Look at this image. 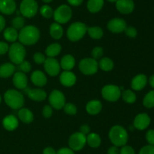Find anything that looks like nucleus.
Masks as SVG:
<instances>
[{"instance_id":"a19ab883","label":"nucleus","mask_w":154,"mask_h":154,"mask_svg":"<svg viewBox=\"0 0 154 154\" xmlns=\"http://www.w3.org/2000/svg\"><path fill=\"white\" fill-rule=\"evenodd\" d=\"M45 60H46V57H45V54L41 52H36L33 55V60L37 64H43Z\"/></svg>"},{"instance_id":"b1692460","label":"nucleus","mask_w":154,"mask_h":154,"mask_svg":"<svg viewBox=\"0 0 154 154\" xmlns=\"http://www.w3.org/2000/svg\"><path fill=\"white\" fill-rule=\"evenodd\" d=\"M102 109V104L99 100H92L86 106V110L90 115H97Z\"/></svg>"},{"instance_id":"ea45409f","label":"nucleus","mask_w":154,"mask_h":154,"mask_svg":"<svg viewBox=\"0 0 154 154\" xmlns=\"http://www.w3.org/2000/svg\"><path fill=\"white\" fill-rule=\"evenodd\" d=\"M103 54H104L103 48H102V47H99V46L95 47V48L93 49V51H92V53H91L93 58L96 60H97L98 59H100L101 57H102V55H103Z\"/></svg>"},{"instance_id":"09e8293b","label":"nucleus","mask_w":154,"mask_h":154,"mask_svg":"<svg viewBox=\"0 0 154 154\" xmlns=\"http://www.w3.org/2000/svg\"><path fill=\"white\" fill-rule=\"evenodd\" d=\"M57 154H75V152H74V151L71 148L63 147L59 149Z\"/></svg>"},{"instance_id":"c9c22d12","label":"nucleus","mask_w":154,"mask_h":154,"mask_svg":"<svg viewBox=\"0 0 154 154\" xmlns=\"http://www.w3.org/2000/svg\"><path fill=\"white\" fill-rule=\"evenodd\" d=\"M12 27L16 29L17 30H20L23 27H25V19L23 17L17 16L15 17L11 21Z\"/></svg>"},{"instance_id":"8fccbe9b","label":"nucleus","mask_w":154,"mask_h":154,"mask_svg":"<svg viewBox=\"0 0 154 154\" xmlns=\"http://www.w3.org/2000/svg\"><path fill=\"white\" fill-rule=\"evenodd\" d=\"M80 132L84 134V135L87 136L90 133V128L89 125H82L80 127Z\"/></svg>"},{"instance_id":"2f4dec72","label":"nucleus","mask_w":154,"mask_h":154,"mask_svg":"<svg viewBox=\"0 0 154 154\" xmlns=\"http://www.w3.org/2000/svg\"><path fill=\"white\" fill-rule=\"evenodd\" d=\"M114 62L109 57H103L99 62V67L105 72H109L114 68Z\"/></svg>"},{"instance_id":"c03bdc74","label":"nucleus","mask_w":154,"mask_h":154,"mask_svg":"<svg viewBox=\"0 0 154 154\" xmlns=\"http://www.w3.org/2000/svg\"><path fill=\"white\" fill-rule=\"evenodd\" d=\"M42 115L45 118L48 119L53 115V108L51 105H45L42 110Z\"/></svg>"},{"instance_id":"ddd939ff","label":"nucleus","mask_w":154,"mask_h":154,"mask_svg":"<svg viewBox=\"0 0 154 154\" xmlns=\"http://www.w3.org/2000/svg\"><path fill=\"white\" fill-rule=\"evenodd\" d=\"M108 29L109 31L114 33H120L125 31L126 27V22L122 18H113L108 23Z\"/></svg>"},{"instance_id":"c756f323","label":"nucleus","mask_w":154,"mask_h":154,"mask_svg":"<svg viewBox=\"0 0 154 154\" xmlns=\"http://www.w3.org/2000/svg\"><path fill=\"white\" fill-rule=\"evenodd\" d=\"M104 5V0H88L87 7L91 13H97Z\"/></svg>"},{"instance_id":"f3484780","label":"nucleus","mask_w":154,"mask_h":154,"mask_svg":"<svg viewBox=\"0 0 154 154\" xmlns=\"http://www.w3.org/2000/svg\"><path fill=\"white\" fill-rule=\"evenodd\" d=\"M13 84L17 89L23 90L27 87L28 85V78L24 72L18 71L14 72L13 76Z\"/></svg>"},{"instance_id":"864d4df0","label":"nucleus","mask_w":154,"mask_h":154,"mask_svg":"<svg viewBox=\"0 0 154 154\" xmlns=\"http://www.w3.org/2000/svg\"><path fill=\"white\" fill-rule=\"evenodd\" d=\"M5 19L4 18V17L0 15V33L2 31L5 30Z\"/></svg>"},{"instance_id":"a878e982","label":"nucleus","mask_w":154,"mask_h":154,"mask_svg":"<svg viewBox=\"0 0 154 154\" xmlns=\"http://www.w3.org/2000/svg\"><path fill=\"white\" fill-rule=\"evenodd\" d=\"M18 118L23 123L29 124L34 119V116H33V113L31 110L27 108L22 107L18 111Z\"/></svg>"},{"instance_id":"473e14b6","label":"nucleus","mask_w":154,"mask_h":154,"mask_svg":"<svg viewBox=\"0 0 154 154\" xmlns=\"http://www.w3.org/2000/svg\"><path fill=\"white\" fill-rule=\"evenodd\" d=\"M89 36L93 39H100L104 35L103 30L99 27H90L87 28Z\"/></svg>"},{"instance_id":"f257e3e1","label":"nucleus","mask_w":154,"mask_h":154,"mask_svg":"<svg viewBox=\"0 0 154 154\" xmlns=\"http://www.w3.org/2000/svg\"><path fill=\"white\" fill-rule=\"evenodd\" d=\"M40 39V31L33 25H28L23 27L18 34V39L23 45H33Z\"/></svg>"},{"instance_id":"7ed1b4c3","label":"nucleus","mask_w":154,"mask_h":154,"mask_svg":"<svg viewBox=\"0 0 154 154\" xmlns=\"http://www.w3.org/2000/svg\"><path fill=\"white\" fill-rule=\"evenodd\" d=\"M109 139L114 146H123L127 143L129 135L123 126L116 125L110 129Z\"/></svg>"},{"instance_id":"79ce46f5","label":"nucleus","mask_w":154,"mask_h":154,"mask_svg":"<svg viewBox=\"0 0 154 154\" xmlns=\"http://www.w3.org/2000/svg\"><path fill=\"white\" fill-rule=\"evenodd\" d=\"M125 33H126V36L129 38H135L138 35V31H137L136 29L134 27H126V30H125Z\"/></svg>"},{"instance_id":"4468645a","label":"nucleus","mask_w":154,"mask_h":154,"mask_svg":"<svg viewBox=\"0 0 154 154\" xmlns=\"http://www.w3.org/2000/svg\"><path fill=\"white\" fill-rule=\"evenodd\" d=\"M151 119L150 117L145 113H141L135 116L133 122V126L136 129L143 131L147 128L150 125Z\"/></svg>"},{"instance_id":"2eb2a0df","label":"nucleus","mask_w":154,"mask_h":154,"mask_svg":"<svg viewBox=\"0 0 154 154\" xmlns=\"http://www.w3.org/2000/svg\"><path fill=\"white\" fill-rule=\"evenodd\" d=\"M25 93L28 96L29 98L34 101H37V102H40V101H43L46 99L47 98V93L45 90L41 88H26L23 89Z\"/></svg>"},{"instance_id":"dca6fc26","label":"nucleus","mask_w":154,"mask_h":154,"mask_svg":"<svg viewBox=\"0 0 154 154\" xmlns=\"http://www.w3.org/2000/svg\"><path fill=\"white\" fill-rule=\"evenodd\" d=\"M116 8L120 13L129 14L135 9V3L133 0H117L116 2Z\"/></svg>"},{"instance_id":"4be33fe9","label":"nucleus","mask_w":154,"mask_h":154,"mask_svg":"<svg viewBox=\"0 0 154 154\" xmlns=\"http://www.w3.org/2000/svg\"><path fill=\"white\" fill-rule=\"evenodd\" d=\"M2 125L7 131H12L17 128L19 122L14 115H8L3 119Z\"/></svg>"},{"instance_id":"bf43d9fd","label":"nucleus","mask_w":154,"mask_h":154,"mask_svg":"<svg viewBox=\"0 0 154 154\" xmlns=\"http://www.w3.org/2000/svg\"><path fill=\"white\" fill-rule=\"evenodd\" d=\"M1 102H2V97L1 95H0V104H1Z\"/></svg>"},{"instance_id":"9d476101","label":"nucleus","mask_w":154,"mask_h":154,"mask_svg":"<svg viewBox=\"0 0 154 154\" xmlns=\"http://www.w3.org/2000/svg\"><path fill=\"white\" fill-rule=\"evenodd\" d=\"M87 143V136L80 131L75 132L69 139V148L73 151H79L84 147Z\"/></svg>"},{"instance_id":"39448f33","label":"nucleus","mask_w":154,"mask_h":154,"mask_svg":"<svg viewBox=\"0 0 154 154\" xmlns=\"http://www.w3.org/2000/svg\"><path fill=\"white\" fill-rule=\"evenodd\" d=\"M87 33V27L82 22H75L68 28L66 35L68 39L72 42L81 40Z\"/></svg>"},{"instance_id":"5fc2aeb1","label":"nucleus","mask_w":154,"mask_h":154,"mask_svg":"<svg viewBox=\"0 0 154 154\" xmlns=\"http://www.w3.org/2000/svg\"><path fill=\"white\" fill-rule=\"evenodd\" d=\"M68 2L73 6H78L83 2V0H67Z\"/></svg>"},{"instance_id":"9b49d317","label":"nucleus","mask_w":154,"mask_h":154,"mask_svg":"<svg viewBox=\"0 0 154 154\" xmlns=\"http://www.w3.org/2000/svg\"><path fill=\"white\" fill-rule=\"evenodd\" d=\"M48 101L52 108L56 109V110H61L66 104V98H65L64 94L57 89L53 90L51 92Z\"/></svg>"},{"instance_id":"e433bc0d","label":"nucleus","mask_w":154,"mask_h":154,"mask_svg":"<svg viewBox=\"0 0 154 154\" xmlns=\"http://www.w3.org/2000/svg\"><path fill=\"white\" fill-rule=\"evenodd\" d=\"M40 13L42 17L47 18V19H50L54 16V11H53L52 8L48 5L42 6V8H40Z\"/></svg>"},{"instance_id":"5701e85b","label":"nucleus","mask_w":154,"mask_h":154,"mask_svg":"<svg viewBox=\"0 0 154 154\" xmlns=\"http://www.w3.org/2000/svg\"><path fill=\"white\" fill-rule=\"evenodd\" d=\"M16 70V66L12 63H5L0 66V77L7 79L14 75Z\"/></svg>"},{"instance_id":"393cba45","label":"nucleus","mask_w":154,"mask_h":154,"mask_svg":"<svg viewBox=\"0 0 154 154\" xmlns=\"http://www.w3.org/2000/svg\"><path fill=\"white\" fill-rule=\"evenodd\" d=\"M60 66L66 71H71L75 66V59L71 54H66L60 60Z\"/></svg>"},{"instance_id":"412c9836","label":"nucleus","mask_w":154,"mask_h":154,"mask_svg":"<svg viewBox=\"0 0 154 154\" xmlns=\"http://www.w3.org/2000/svg\"><path fill=\"white\" fill-rule=\"evenodd\" d=\"M14 0H0V12L6 15L12 14L16 11Z\"/></svg>"},{"instance_id":"c85d7f7f","label":"nucleus","mask_w":154,"mask_h":154,"mask_svg":"<svg viewBox=\"0 0 154 154\" xmlns=\"http://www.w3.org/2000/svg\"><path fill=\"white\" fill-rule=\"evenodd\" d=\"M62 51V46L59 43H52L45 49V54L48 57H54L59 55Z\"/></svg>"},{"instance_id":"3c124183","label":"nucleus","mask_w":154,"mask_h":154,"mask_svg":"<svg viewBox=\"0 0 154 154\" xmlns=\"http://www.w3.org/2000/svg\"><path fill=\"white\" fill-rule=\"evenodd\" d=\"M120 153V150H119L118 146H112L108 149V154H119Z\"/></svg>"},{"instance_id":"cd10ccee","label":"nucleus","mask_w":154,"mask_h":154,"mask_svg":"<svg viewBox=\"0 0 154 154\" xmlns=\"http://www.w3.org/2000/svg\"><path fill=\"white\" fill-rule=\"evenodd\" d=\"M50 35L54 39H60L63 36V29L58 23H53L50 27Z\"/></svg>"},{"instance_id":"7c9ffc66","label":"nucleus","mask_w":154,"mask_h":154,"mask_svg":"<svg viewBox=\"0 0 154 154\" xmlns=\"http://www.w3.org/2000/svg\"><path fill=\"white\" fill-rule=\"evenodd\" d=\"M101 140L100 136L96 133H90L87 135V143L92 148H97L100 146Z\"/></svg>"},{"instance_id":"a18cd8bd","label":"nucleus","mask_w":154,"mask_h":154,"mask_svg":"<svg viewBox=\"0 0 154 154\" xmlns=\"http://www.w3.org/2000/svg\"><path fill=\"white\" fill-rule=\"evenodd\" d=\"M120 154H135V149L131 146L124 145L120 150Z\"/></svg>"},{"instance_id":"13d9d810","label":"nucleus","mask_w":154,"mask_h":154,"mask_svg":"<svg viewBox=\"0 0 154 154\" xmlns=\"http://www.w3.org/2000/svg\"><path fill=\"white\" fill-rule=\"evenodd\" d=\"M109 2H111V3H114V2H116L117 1V0H108Z\"/></svg>"},{"instance_id":"58836bf2","label":"nucleus","mask_w":154,"mask_h":154,"mask_svg":"<svg viewBox=\"0 0 154 154\" xmlns=\"http://www.w3.org/2000/svg\"><path fill=\"white\" fill-rule=\"evenodd\" d=\"M18 68H19L20 72H24V73H27V72H29L31 71L32 65L29 62L24 60L20 64H18Z\"/></svg>"},{"instance_id":"6e6552de","label":"nucleus","mask_w":154,"mask_h":154,"mask_svg":"<svg viewBox=\"0 0 154 154\" xmlns=\"http://www.w3.org/2000/svg\"><path fill=\"white\" fill-rule=\"evenodd\" d=\"M79 69L84 75H93L99 69V63L93 57H86L80 61Z\"/></svg>"},{"instance_id":"423d86ee","label":"nucleus","mask_w":154,"mask_h":154,"mask_svg":"<svg viewBox=\"0 0 154 154\" xmlns=\"http://www.w3.org/2000/svg\"><path fill=\"white\" fill-rule=\"evenodd\" d=\"M54 18L57 23L60 24H66L72 17V10L67 5L59 6L54 11Z\"/></svg>"},{"instance_id":"603ef678","label":"nucleus","mask_w":154,"mask_h":154,"mask_svg":"<svg viewBox=\"0 0 154 154\" xmlns=\"http://www.w3.org/2000/svg\"><path fill=\"white\" fill-rule=\"evenodd\" d=\"M43 154H57V152H56L54 148L51 147V146H48V147H46L44 149Z\"/></svg>"},{"instance_id":"4c0bfd02","label":"nucleus","mask_w":154,"mask_h":154,"mask_svg":"<svg viewBox=\"0 0 154 154\" xmlns=\"http://www.w3.org/2000/svg\"><path fill=\"white\" fill-rule=\"evenodd\" d=\"M63 110L66 114L70 115V116H74L76 114L77 111H78L76 106L72 103H67L65 104V106L63 107Z\"/></svg>"},{"instance_id":"1a4fd4ad","label":"nucleus","mask_w":154,"mask_h":154,"mask_svg":"<svg viewBox=\"0 0 154 154\" xmlns=\"http://www.w3.org/2000/svg\"><path fill=\"white\" fill-rule=\"evenodd\" d=\"M102 98L109 102H115L121 97V89L115 85H107L102 89Z\"/></svg>"},{"instance_id":"de8ad7c7","label":"nucleus","mask_w":154,"mask_h":154,"mask_svg":"<svg viewBox=\"0 0 154 154\" xmlns=\"http://www.w3.org/2000/svg\"><path fill=\"white\" fill-rule=\"evenodd\" d=\"M9 45L7 42H0V55L6 54L8 51Z\"/></svg>"},{"instance_id":"f03ea898","label":"nucleus","mask_w":154,"mask_h":154,"mask_svg":"<svg viewBox=\"0 0 154 154\" xmlns=\"http://www.w3.org/2000/svg\"><path fill=\"white\" fill-rule=\"evenodd\" d=\"M4 101L5 104L13 110H20L25 103L24 96L20 91L15 89H9L4 94Z\"/></svg>"},{"instance_id":"6e6d98bb","label":"nucleus","mask_w":154,"mask_h":154,"mask_svg":"<svg viewBox=\"0 0 154 154\" xmlns=\"http://www.w3.org/2000/svg\"><path fill=\"white\" fill-rule=\"evenodd\" d=\"M148 81H149V84H150V87L154 89V75H152L149 78Z\"/></svg>"},{"instance_id":"bb28decb","label":"nucleus","mask_w":154,"mask_h":154,"mask_svg":"<svg viewBox=\"0 0 154 154\" xmlns=\"http://www.w3.org/2000/svg\"><path fill=\"white\" fill-rule=\"evenodd\" d=\"M18 34L19 33L17 32V30L12 27L5 29L4 32H3V36H4L5 39L7 42H12V43L17 40Z\"/></svg>"},{"instance_id":"6ab92c4d","label":"nucleus","mask_w":154,"mask_h":154,"mask_svg":"<svg viewBox=\"0 0 154 154\" xmlns=\"http://www.w3.org/2000/svg\"><path fill=\"white\" fill-rule=\"evenodd\" d=\"M148 79L144 74H138L132 79L131 82V87L135 91H141L147 85Z\"/></svg>"},{"instance_id":"4d7b16f0","label":"nucleus","mask_w":154,"mask_h":154,"mask_svg":"<svg viewBox=\"0 0 154 154\" xmlns=\"http://www.w3.org/2000/svg\"><path fill=\"white\" fill-rule=\"evenodd\" d=\"M42 1H43L44 2H45V3H50V2H51L53 0H42Z\"/></svg>"},{"instance_id":"aec40b11","label":"nucleus","mask_w":154,"mask_h":154,"mask_svg":"<svg viewBox=\"0 0 154 154\" xmlns=\"http://www.w3.org/2000/svg\"><path fill=\"white\" fill-rule=\"evenodd\" d=\"M31 81L35 85L38 87H43L48 82V79L42 71L37 69L33 71L31 74Z\"/></svg>"},{"instance_id":"49530a36","label":"nucleus","mask_w":154,"mask_h":154,"mask_svg":"<svg viewBox=\"0 0 154 154\" xmlns=\"http://www.w3.org/2000/svg\"><path fill=\"white\" fill-rule=\"evenodd\" d=\"M146 140L149 144L154 145V129H150L146 133Z\"/></svg>"},{"instance_id":"37998d69","label":"nucleus","mask_w":154,"mask_h":154,"mask_svg":"<svg viewBox=\"0 0 154 154\" xmlns=\"http://www.w3.org/2000/svg\"><path fill=\"white\" fill-rule=\"evenodd\" d=\"M139 154H154V145H146L139 151Z\"/></svg>"},{"instance_id":"72a5a7b5","label":"nucleus","mask_w":154,"mask_h":154,"mask_svg":"<svg viewBox=\"0 0 154 154\" xmlns=\"http://www.w3.org/2000/svg\"><path fill=\"white\" fill-rule=\"evenodd\" d=\"M121 96L123 98V100L127 104H134L136 101L137 97L135 92L132 90H125L123 92H121Z\"/></svg>"},{"instance_id":"0eeeda50","label":"nucleus","mask_w":154,"mask_h":154,"mask_svg":"<svg viewBox=\"0 0 154 154\" xmlns=\"http://www.w3.org/2000/svg\"><path fill=\"white\" fill-rule=\"evenodd\" d=\"M38 5L35 0H23L20 5V12L24 18H32L37 14Z\"/></svg>"},{"instance_id":"f704fd0d","label":"nucleus","mask_w":154,"mask_h":154,"mask_svg":"<svg viewBox=\"0 0 154 154\" xmlns=\"http://www.w3.org/2000/svg\"><path fill=\"white\" fill-rule=\"evenodd\" d=\"M143 105L146 108L151 109L154 107V90L149 91L143 99Z\"/></svg>"},{"instance_id":"f8f14e48","label":"nucleus","mask_w":154,"mask_h":154,"mask_svg":"<svg viewBox=\"0 0 154 154\" xmlns=\"http://www.w3.org/2000/svg\"><path fill=\"white\" fill-rule=\"evenodd\" d=\"M43 64L45 72L51 76H57L60 72L61 66H60L58 60L54 58V57H48V58H46Z\"/></svg>"},{"instance_id":"20e7f679","label":"nucleus","mask_w":154,"mask_h":154,"mask_svg":"<svg viewBox=\"0 0 154 154\" xmlns=\"http://www.w3.org/2000/svg\"><path fill=\"white\" fill-rule=\"evenodd\" d=\"M8 57L12 63L18 65L25 60L26 51L23 45L20 42H14L11 46H9Z\"/></svg>"},{"instance_id":"a211bd4d","label":"nucleus","mask_w":154,"mask_h":154,"mask_svg":"<svg viewBox=\"0 0 154 154\" xmlns=\"http://www.w3.org/2000/svg\"><path fill=\"white\" fill-rule=\"evenodd\" d=\"M60 83L65 87H72L75 84L77 77L72 71L64 70L60 75Z\"/></svg>"}]
</instances>
